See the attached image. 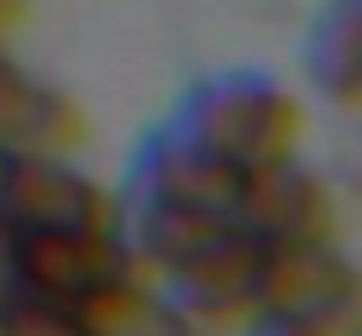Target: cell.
Masks as SVG:
<instances>
[{"mask_svg":"<svg viewBox=\"0 0 362 336\" xmlns=\"http://www.w3.org/2000/svg\"><path fill=\"white\" fill-rule=\"evenodd\" d=\"M132 247L173 284L179 300L199 326H257L268 294V247L236 221L179 216V210L136 205Z\"/></svg>","mask_w":362,"mask_h":336,"instance_id":"obj_1","label":"cell"},{"mask_svg":"<svg viewBox=\"0 0 362 336\" xmlns=\"http://www.w3.org/2000/svg\"><path fill=\"white\" fill-rule=\"evenodd\" d=\"M173 132L189 137L199 153L252 173V168H273L294 158V142L305 132V110L279 79L236 69L199 84L184 100Z\"/></svg>","mask_w":362,"mask_h":336,"instance_id":"obj_2","label":"cell"},{"mask_svg":"<svg viewBox=\"0 0 362 336\" xmlns=\"http://www.w3.org/2000/svg\"><path fill=\"white\" fill-rule=\"evenodd\" d=\"M263 320L299 326L315 336H362V273L331 242L268 247Z\"/></svg>","mask_w":362,"mask_h":336,"instance_id":"obj_3","label":"cell"},{"mask_svg":"<svg viewBox=\"0 0 362 336\" xmlns=\"http://www.w3.org/2000/svg\"><path fill=\"white\" fill-rule=\"evenodd\" d=\"M0 221L16 236H53V231H121V205L79 173L69 158H11L6 195H0Z\"/></svg>","mask_w":362,"mask_h":336,"instance_id":"obj_4","label":"cell"},{"mask_svg":"<svg viewBox=\"0 0 362 336\" xmlns=\"http://www.w3.org/2000/svg\"><path fill=\"white\" fill-rule=\"evenodd\" d=\"M21 242V279L27 294L42 305H64L84 310L100 300L105 289L127 284L142 273L136 247L116 236H95V231H53V236H16Z\"/></svg>","mask_w":362,"mask_h":336,"instance_id":"obj_5","label":"cell"},{"mask_svg":"<svg viewBox=\"0 0 362 336\" xmlns=\"http://www.w3.org/2000/svg\"><path fill=\"white\" fill-rule=\"evenodd\" d=\"M242 184H247L242 168L199 153L189 137H179V132H158L142 147V158H136V205H147V210L236 221L242 216Z\"/></svg>","mask_w":362,"mask_h":336,"instance_id":"obj_6","label":"cell"},{"mask_svg":"<svg viewBox=\"0 0 362 336\" xmlns=\"http://www.w3.org/2000/svg\"><path fill=\"white\" fill-rule=\"evenodd\" d=\"M236 221L263 247H315L331 242V195L315 173H305L289 158V163L247 173Z\"/></svg>","mask_w":362,"mask_h":336,"instance_id":"obj_7","label":"cell"},{"mask_svg":"<svg viewBox=\"0 0 362 336\" xmlns=\"http://www.w3.org/2000/svg\"><path fill=\"white\" fill-rule=\"evenodd\" d=\"M84 137V116L64 90L27 74L0 53V153L11 158H64Z\"/></svg>","mask_w":362,"mask_h":336,"instance_id":"obj_8","label":"cell"},{"mask_svg":"<svg viewBox=\"0 0 362 336\" xmlns=\"http://www.w3.org/2000/svg\"><path fill=\"white\" fill-rule=\"evenodd\" d=\"M310 84L341 110H362V0H331L310 27Z\"/></svg>","mask_w":362,"mask_h":336,"instance_id":"obj_9","label":"cell"},{"mask_svg":"<svg viewBox=\"0 0 362 336\" xmlns=\"http://www.w3.org/2000/svg\"><path fill=\"white\" fill-rule=\"evenodd\" d=\"M79 315L90 320L95 336H210V326H199L173 294L153 289L142 273L116 284V289H105Z\"/></svg>","mask_w":362,"mask_h":336,"instance_id":"obj_10","label":"cell"},{"mask_svg":"<svg viewBox=\"0 0 362 336\" xmlns=\"http://www.w3.org/2000/svg\"><path fill=\"white\" fill-rule=\"evenodd\" d=\"M0 336H95L90 320L79 310H64V305H42V300H27L16 315L6 320Z\"/></svg>","mask_w":362,"mask_h":336,"instance_id":"obj_11","label":"cell"},{"mask_svg":"<svg viewBox=\"0 0 362 336\" xmlns=\"http://www.w3.org/2000/svg\"><path fill=\"white\" fill-rule=\"evenodd\" d=\"M27 300L32 294H27V279H21V242H16V231L0 221V331H6V320Z\"/></svg>","mask_w":362,"mask_h":336,"instance_id":"obj_12","label":"cell"},{"mask_svg":"<svg viewBox=\"0 0 362 336\" xmlns=\"http://www.w3.org/2000/svg\"><path fill=\"white\" fill-rule=\"evenodd\" d=\"M27 21V0H0V37H11Z\"/></svg>","mask_w":362,"mask_h":336,"instance_id":"obj_13","label":"cell"},{"mask_svg":"<svg viewBox=\"0 0 362 336\" xmlns=\"http://www.w3.org/2000/svg\"><path fill=\"white\" fill-rule=\"evenodd\" d=\"M252 336H315V331H299V326H279V320H263V326H252Z\"/></svg>","mask_w":362,"mask_h":336,"instance_id":"obj_14","label":"cell"},{"mask_svg":"<svg viewBox=\"0 0 362 336\" xmlns=\"http://www.w3.org/2000/svg\"><path fill=\"white\" fill-rule=\"evenodd\" d=\"M6 173H11V153H0V195H6Z\"/></svg>","mask_w":362,"mask_h":336,"instance_id":"obj_15","label":"cell"}]
</instances>
